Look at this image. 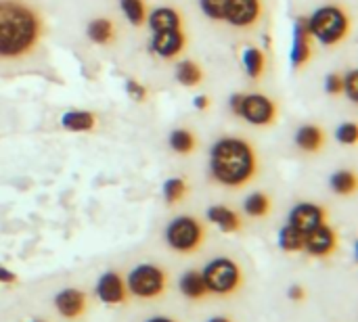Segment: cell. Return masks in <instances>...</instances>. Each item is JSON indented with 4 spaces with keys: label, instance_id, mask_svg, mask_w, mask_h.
<instances>
[{
    "label": "cell",
    "instance_id": "1",
    "mask_svg": "<svg viewBox=\"0 0 358 322\" xmlns=\"http://www.w3.org/2000/svg\"><path fill=\"white\" fill-rule=\"evenodd\" d=\"M42 19L21 0H0V59H23L40 42Z\"/></svg>",
    "mask_w": 358,
    "mask_h": 322
},
{
    "label": "cell",
    "instance_id": "2",
    "mask_svg": "<svg viewBox=\"0 0 358 322\" xmlns=\"http://www.w3.org/2000/svg\"><path fill=\"white\" fill-rule=\"evenodd\" d=\"M258 172V157L254 147L235 136L220 138L210 151V174L212 178L231 189L245 186Z\"/></svg>",
    "mask_w": 358,
    "mask_h": 322
},
{
    "label": "cell",
    "instance_id": "3",
    "mask_svg": "<svg viewBox=\"0 0 358 322\" xmlns=\"http://www.w3.org/2000/svg\"><path fill=\"white\" fill-rule=\"evenodd\" d=\"M310 36H315L323 46H334L342 42L350 31V19L344 8L336 4L321 6L308 19Z\"/></svg>",
    "mask_w": 358,
    "mask_h": 322
},
{
    "label": "cell",
    "instance_id": "4",
    "mask_svg": "<svg viewBox=\"0 0 358 322\" xmlns=\"http://www.w3.org/2000/svg\"><path fill=\"white\" fill-rule=\"evenodd\" d=\"M201 277L208 287V293H214L220 298L233 295L243 283L241 268L231 258H214L210 264H206Z\"/></svg>",
    "mask_w": 358,
    "mask_h": 322
},
{
    "label": "cell",
    "instance_id": "5",
    "mask_svg": "<svg viewBox=\"0 0 358 322\" xmlns=\"http://www.w3.org/2000/svg\"><path fill=\"white\" fill-rule=\"evenodd\" d=\"M203 235L206 230L197 218L178 216L166 228V243L170 245V249L178 254H193L201 247Z\"/></svg>",
    "mask_w": 358,
    "mask_h": 322
},
{
    "label": "cell",
    "instance_id": "6",
    "mask_svg": "<svg viewBox=\"0 0 358 322\" xmlns=\"http://www.w3.org/2000/svg\"><path fill=\"white\" fill-rule=\"evenodd\" d=\"M166 285H168V277L155 264H141L132 268L126 279L128 293L134 298H143V300H155L164 295Z\"/></svg>",
    "mask_w": 358,
    "mask_h": 322
},
{
    "label": "cell",
    "instance_id": "7",
    "mask_svg": "<svg viewBox=\"0 0 358 322\" xmlns=\"http://www.w3.org/2000/svg\"><path fill=\"white\" fill-rule=\"evenodd\" d=\"M235 115L243 117L252 126H271L277 119V107L264 94H241Z\"/></svg>",
    "mask_w": 358,
    "mask_h": 322
},
{
    "label": "cell",
    "instance_id": "8",
    "mask_svg": "<svg viewBox=\"0 0 358 322\" xmlns=\"http://www.w3.org/2000/svg\"><path fill=\"white\" fill-rule=\"evenodd\" d=\"M336 247H338V235L327 222L319 224L308 235H304V251L313 258H327L336 251Z\"/></svg>",
    "mask_w": 358,
    "mask_h": 322
},
{
    "label": "cell",
    "instance_id": "9",
    "mask_svg": "<svg viewBox=\"0 0 358 322\" xmlns=\"http://www.w3.org/2000/svg\"><path fill=\"white\" fill-rule=\"evenodd\" d=\"M327 220V210L317 203H298L287 218V224L302 235H308L313 228Z\"/></svg>",
    "mask_w": 358,
    "mask_h": 322
},
{
    "label": "cell",
    "instance_id": "10",
    "mask_svg": "<svg viewBox=\"0 0 358 322\" xmlns=\"http://www.w3.org/2000/svg\"><path fill=\"white\" fill-rule=\"evenodd\" d=\"M262 17V2L260 0H229L224 21L233 27H252Z\"/></svg>",
    "mask_w": 358,
    "mask_h": 322
},
{
    "label": "cell",
    "instance_id": "11",
    "mask_svg": "<svg viewBox=\"0 0 358 322\" xmlns=\"http://www.w3.org/2000/svg\"><path fill=\"white\" fill-rule=\"evenodd\" d=\"M94 293L96 298L107 304V306H117V304H124L126 298H128V289H126V283L122 279L120 272H105L101 275V279L96 281V287H94Z\"/></svg>",
    "mask_w": 358,
    "mask_h": 322
},
{
    "label": "cell",
    "instance_id": "12",
    "mask_svg": "<svg viewBox=\"0 0 358 322\" xmlns=\"http://www.w3.org/2000/svg\"><path fill=\"white\" fill-rule=\"evenodd\" d=\"M187 44V38L182 29H170V31H153L151 38V50L159 54L162 59H174L182 52Z\"/></svg>",
    "mask_w": 358,
    "mask_h": 322
},
{
    "label": "cell",
    "instance_id": "13",
    "mask_svg": "<svg viewBox=\"0 0 358 322\" xmlns=\"http://www.w3.org/2000/svg\"><path fill=\"white\" fill-rule=\"evenodd\" d=\"M52 304H55L57 312H59L63 319L73 321V319H80V316L84 314V310H86V295H84L80 289L69 287V289L59 291V293L55 295Z\"/></svg>",
    "mask_w": 358,
    "mask_h": 322
},
{
    "label": "cell",
    "instance_id": "14",
    "mask_svg": "<svg viewBox=\"0 0 358 322\" xmlns=\"http://www.w3.org/2000/svg\"><path fill=\"white\" fill-rule=\"evenodd\" d=\"M310 27L306 17H298L294 25V46H292V63L294 67H302L310 57H313V46H310Z\"/></svg>",
    "mask_w": 358,
    "mask_h": 322
},
{
    "label": "cell",
    "instance_id": "15",
    "mask_svg": "<svg viewBox=\"0 0 358 322\" xmlns=\"http://www.w3.org/2000/svg\"><path fill=\"white\" fill-rule=\"evenodd\" d=\"M147 23L153 31H170V29L182 27V17L172 6H159L151 10V15L147 17Z\"/></svg>",
    "mask_w": 358,
    "mask_h": 322
},
{
    "label": "cell",
    "instance_id": "16",
    "mask_svg": "<svg viewBox=\"0 0 358 322\" xmlns=\"http://www.w3.org/2000/svg\"><path fill=\"white\" fill-rule=\"evenodd\" d=\"M208 220L216 224L222 233H237L241 228V218L227 205H214L208 210Z\"/></svg>",
    "mask_w": 358,
    "mask_h": 322
},
{
    "label": "cell",
    "instance_id": "17",
    "mask_svg": "<svg viewBox=\"0 0 358 322\" xmlns=\"http://www.w3.org/2000/svg\"><path fill=\"white\" fill-rule=\"evenodd\" d=\"M178 287H180V293H182L187 300H203V298L208 295V287H206V283H203V277H201V272H197V270L185 272V275L180 277Z\"/></svg>",
    "mask_w": 358,
    "mask_h": 322
},
{
    "label": "cell",
    "instance_id": "18",
    "mask_svg": "<svg viewBox=\"0 0 358 322\" xmlns=\"http://www.w3.org/2000/svg\"><path fill=\"white\" fill-rule=\"evenodd\" d=\"M296 145L298 149L306 151V153H317L321 147H323V140H325V134L319 126H302L298 132H296Z\"/></svg>",
    "mask_w": 358,
    "mask_h": 322
},
{
    "label": "cell",
    "instance_id": "19",
    "mask_svg": "<svg viewBox=\"0 0 358 322\" xmlns=\"http://www.w3.org/2000/svg\"><path fill=\"white\" fill-rule=\"evenodd\" d=\"M94 124H96L94 115L84 109H71L61 117V126L71 132H88L94 128Z\"/></svg>",
    "mask_w": 358,
    "mask_h": 322
},
{
    "label": "cell",
    "instance_id": "20",
    "mask_svg": "<svg viewBox=\"0 0 358 322\" xmlns=\"http://www.w3.org/2000/svg\"><path fill=\"white\" fill-rule=\"evenodd\" d=\"M115 36V25L111 19H94L88 23V38L94 44H109Z\"/></svg>",
    "mask_w": 358,
    "mask_h": 322
},
{
    "label": "cell",
    "instance_id": "21",
    "mask_svg": "<svg viewBox=\"0 0 358 322\" xmlns=\"http://www.w3.org/2000/svg\"><path fill=\"white\" fill-rule=\"evenodd\" d=\"M243 67L248 71V75L252 80H258L262 78L264 73V67H266V59H264V52L256 46H248L243 50Z\"/></svg>",
    "mask_w": 358,
    "mask_h": 322
},
{
    "label": "cell",
    "instance_id": "22",
    "mask_svg": "<svg viewBox=\"0 0 358 322\" xmlns=\"http://www.w3.org/2000/svg\"><path fill=\"white\" fill-rule=\"evenodd\" d=\"M279 247L287 254H296V251H304V235L298 233L296 228H292L289 224H285L279 230Z\"/></svg>",
    "mask_w": 358,
    "mask_h": 322
},
{
    "label": "cell",
    "instance_id": "23",
    "mask_svg": "<svg viewBox=\"0 0 358 322\" xmlns=\"http://www.w3.org/2000/svg\"><path fill=\"white\" fill-rule=\"evenodd\" d=\"M243 212L250 218H264L271 212V199L264 193H254L243 201Z\"/></svg>",
    "mask_w": 358,
    "mask_h": 322
},
{
    "label": "cell",
    "instance_id": "24",
    "mask_svg": "<svg viewBox=\"0 0 358 322\" xmlns=\"http://www.w3.org/2000/svg\"><path fill=\"white\" fill-rule=\"evenodd\" d=\"M120 6H122V13L126 15V19L138 27L147 21V4L143 0H120Z\"/></svg>",
    "mask_w": 358,
    "mask_h": 322
},
{
    "label": "cell",
    "instance_id": "25",
    "mask_svg": "<svg viewBox=\"0 0 358 322\" xmlns=\"http://www.w3.org/2000/svg\"><path fill=\"white\" fill-rule=\"evenodd\" d=\"M201 78H203V73H201V69H199L197 63H193V61H182V63L176 65V80H178L182 86H197V84L201 82Z\"/></svg>",
    "mask_w": 358,
    "mask_h": 322
},
{
    "label": "cell",
    "instance_id": "26",
    "mask_svg": "<svg viewBox=\"0 0 358 322\" xmlns=\"http://www.w3.org/2000/svg\"><path fill=\"white\" fill-rule=\"evenodd\" d=\"M170 147H172L176 153L187 155V153H193V151H195V147H197V138H195L189 130L178 128V130H174V132L170 134Z\"/></svg>",
    "mask_w": 358,
    "mask_h": 322
},
{
    "label": "cell",
    "instance_id": "27",
    "mask_svg": "<svg viewBox=\"0 0 358 322\" xmlns=\"http://www.w3.org/2000/svg\"><path fill=\"white\" fill-rule=\"evenodd\" d=\"M331 189L338 193V195H352L357 191V174L350 172V170H342V172H336L329 180Z\"/></svg>",
    "mask_w": 358,
    "mask_h": 322
},
{
    "label": "cell",
    "instance_id": "28",
    "mask_svg": "<svg viewBox=\"0 0 358 322\" xmlns=\"http://www.w3.org/2000/svg\"><path fill=\"white\" fill-rule=\"evenodd\" d=\"M187 195V182L182 178H170L164 184V199L168 205H174L178 201H182V197Z\"/></svg>",
    "mask_w": 358,
    "mask_h": 322
},
{
    "label": "cell",
    "instance_id": "29",
    "mask_svg": "<svg viewBox=\"0 0 358 322\" xmlns=\"http://www.w3.org/2000/svg\"><path fill=\"white\" fill-rule=\"evenodd\" d=\"M199 6L206 17H210L214 21H224L229 0H199Z\"/></svg>",
    "mask_w": 358,
    "mask_h": 322
},
{
    "label": "cell",
    "instance_id": "30",
    "mask_svg": "<svg viewBox=\"0 0 358 322\" xmlns=\"http://www.w3.org/2000/svg\"><path fill=\"white\" fill-rule=\"evenodd\" d=\"M336 138L342 142V145H357L358 142V126L355 122H348V124H342L336 132Z\"/></svg>",
    "mask_w": 358,
    "mask_h": 322
},
{
    "label": "cell",
    "instance_id": "31",
    "mask_svg": "<svg viewBox=\"0 0 358 322\" xmlns=\"http://www.w3.org/2000/svg\"><path fill=\"white\" fill-rule=\"evenodd\" d=\"M344 78V92L348 94V98L352 101V103H357L358 101V71L357 69H350L346 75H342Z\"/></svg>",
    "mask_w": 358,
    "mask_h": 322
},
{
    "label": "cell",
    "instance_id": "32",
    "mask_svg": "<svg viewBox=\"0 0 358 322\" xmlns=\"http://www.w3.org/2000/svg\"><path fill=\"white\" fill-rule=\"evenodd\" d=\"M325 90L329 92V94H342L344 92V78L340 75V73H331V75H327V80H325Z\"/></svg>",
    "mask_w": 358,
    "mask_h": 322
},
{
    "label": "cell",
    "instance_id": "33",
    "mask_svg": "<svg viewBox=\"0 0 358 322\" xmlns=\"http://www.w3.org/2000/svg\"><path fill=\"white\" fill-rule=\"evenodd\" d=\"M126 90H128V94H130L134 101H145V98H147V88L141 86V84L134 82V80H128V82H126Z\"/></svg>",
    "mask_w": 358,
    "mask_h": 322
},
{
    "label": "cell",
    "instance_id": "34",
    "mask_svg": "<svg viewBox=\"0 0 358 322\" xmlns=\"http://www.w3.org/2000/svg\"><path fill=\"white\" fill-rule=\"evenodd\" d=\"M306 298V291H304V287L302 285H294V287H289V300H294V302H302Z\"/></svg>",
    "mask_w": 358,
    "mask_h": 322
},
{
    "label": "cell",
    "instance_id": "35",
    "mask_svg": "<svg viewBox=\"0 0 358 322\" xmlns=\"http://www.w3.org/2000/svg\"><path fill=\"white\" fill-rule=\"evenodd\" d=\"M0 283L2 285H13V283H17V275L0 266Z\"/></svg>",
    "mask_w": 358,
    "mask_h": 322
},
{
    "label": "cell",
    "instance_id": "36",
    "mask_svg": "<svg viewBox=\"0 0 358 322\" xmlns=\"http://www.w3.org/2000/svg\"><path fill=\"white\" fill-rule=\"evenodd\" d=\"M193 107H195L197 111H206V109L210 107V98H208V96H197V98L193 101Z\"/></svg>",
    "mask_w": 358,
    "mask_h": 322
},
{
    "label": "cell",
    "instance_id": "37",
    "mask_svg": "<svg viewBox=\"0 0 358 322\" xmlns=\"http://www.w3.org/2000/svg\"><path fill=\"white\" fill-rule=\"evenodd\" d=\"M147 322H176V321H172V319H168V316H153V319H149Z\"/></svg>",
    "mask_w": 358,
    "mask_h": 322
},
{
    "label": "cell",
    "instance_id": "38",
    "mask_svg": "<svg viewBox=\"0 0 358 322\" xmlns=\"http://www.w3.org/2000/svg\"><path fill=\"white\" fill-rule=\"evenodd\" d=\"M208 322H233V321H229V319H224V316H214V319H210Z\"/></svg>",
    "mask_w": 358,
    "mask_h": 322
},
{
    "label": "cell",
    "instance_id": "39",
    "mask_svg": "<svg viewBox=\"0 0 358 322\" xmlns=\"http://www.w3.org/2000/svg\"><path fill=\"white\" fill-rule=\"evenodd\" d=\"M34 322H40V321H34Z\"/></svg>",
    "mask_w": 358,
    "mask_h": 322
}]
</instances>
